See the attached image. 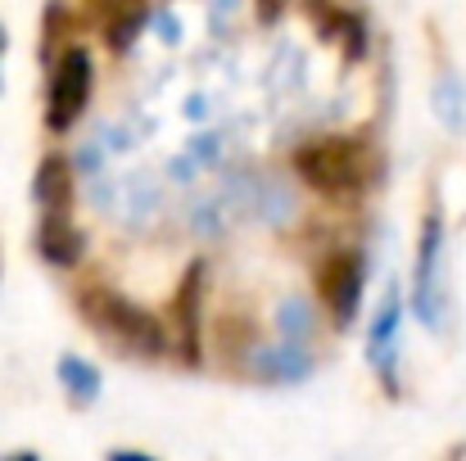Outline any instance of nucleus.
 <instances>
[{
	"label": "nucleus",
	"instance_id": "obj_1",
	"mask_svg": "<svg viewBox=\"0 0 466 461\" xmlns=\"http://www.w3.org/2000/svg\"><path fill=\"white\" fill-rule=\"evenodd\" d=\"M295 172L326 199H358L380 181V154L362 136H317L295 150Z\"/></svg>",
	"mask_w": 466,
	"mask_h": 461
},
{
	"label": "nucleus",
	"instance_id": "obj_2",
	"mask_svg": "<svg viewBox=\"0 0 466 461\" xmlns=\"http://www.w3.org/2000/svg\"><path fill=\"white\" fill-rule=\"evenodd\" d=\"M77 312L86 316V326L96 335H105L118 353L132 357H163L167 353V330L155 312H146L141 304H132L127 295L109 290V286H86L77 295Z\"/></svg>",
	"mask_w": 466,
	"mask_h": 461
},
{
	"label": "nucleus",
	"instance_id": "obj_3",
	"mask_svg": "<svg viewBox=\"0 0 466 461\" xmlns=\"http://www.w3.org/2000/svg\"><path fill=\"white\" fill-rule=\"evenodd\" d=\"M444 217L431 213L417 236V267H412V312L421 316L426 330L444 335L449 330V286H444Z\"/></svg>",
	"mask_w": 466,
	"mask_h": 461
},
{
	"label": "nucleus",
	"instance_id": "obj_4",
	"mask_svg": "<svg viewBox=\"0 0 466 461\" xmlns=\"http://www.w3.org/2000/svg\"><path fill=\"white\" fill-rule=\"evenodd\" d=\"M91 82H96V68H91V55L82 45L64 50L55 73H50V95H46V127L50 132H68L86 105H91Z\"/></svg>",
	"mask_w": 466,
	"mask_h": 461
},
{
	"label": "nucleus",
	"instance_id": "obj_5",
	"mask_svg": "<svg viewBox=\"0 0 466 461\" xmlns=\"http://www.w3.org/2000/svg\"><path fill=\"white\" fill-rule=\"evenodd\" d=\"M362 286H367V263L358 249H339L321 263V276H317V290H321V304L330 312V321L344 330L353 326L358 307H362Z\"/></svg>",
	"mask_w": 466,
	"mask_h": 461
},
{
	"label": "nucleus",
	"instance_id": "obj_6",
	"mask_svg": "<svg viewBox=\"0 0 466 461\" xmlns=\"http://www.w3.org/2000/svg\"><path fill=\"white\" fill-rule=\"evenodd\" d=\"M399 316H403V299L399 290H385V304L376 312V326L367 335V362L371 371L385 380V389H399Z\"/></svg>",
	"mask_w": 466,
	"mask_h": 461
},
{
	"label": "nucleus",
	"instance_id": "obj_7",
	"mask_svg": "<svg viewBox=\"0 0 466 461\" xmlns=\"http://www.w3.org/2000/svg\"><path fill=\"white\" fill-rule=\"evenodd\" d=\"M199 299H204V263H190L186 276H181V290L172 299V321H177V353L186 366H199V330H204V316H199Z\"/></svg>",
	"mask_w": 466,
	"mask_h": 461
},
{
	"label": "nucleus",
	"instance_id": "obj_8",
	"mask_svg": "<svg viewBox=\"0 0 466 461\" xmlns=\"http://www.w3.org/2000/svg\"><path fill=\"white\" fill-rule=\"evenodd\" d=\"M36 249L50 267H73L86 249V236L73 226V208H50L41 213V231H36Z\"/></svg>",
	"mask_w": 466,
	"mask_h": 461
},
{
	"label": "nucleus",
	"instance_id": "obj_9",
	"mask_svg": "<svg viewBox=\"0 0 466 461\" xmlns=\"http://www.w3.org/2000/svg\"><path fill=\"white\" fill-rule=\"evenodd\" d=\"M41 213L50 208H73V176H68V163L59 154H50L41 167H36V185H32Z\"/></svg>",
	"mask_w": 466,
	"mask_h": 461
},
{
	"label": "nucleus",
	"instance_id": "obj_10",
	"mask_svg": "<svg viewBox=\"0 0 466 461\" xmlns=\"http://www.w3.org/2000/svg\"><path fill=\"white\" fill-rule=\"evenodd\" d=\"M55 371H59V385L68 389L73 407H91V403L100 398V371H96L86 357H77V353H64Z\"/></svg>",
	"mask_w": 466,
	"mask_h": 461
},
{
	"label": "nucleus",
	"instance_id": "obj_11",
	"mask_svg": "<svg viewBox=\"0 0 466 461\" xmlns=\"http://www.w3.org/2000/svg\"><path fill=\"white\" fill-rule=\"evenodd\" d=\"M309 366H312L309 348H304V344H286V348L268 353L258 371H263L268 380H304V376H309Z\"/></svg>",
	"mask_w": 466,
	"mask_h": 461
},
{
	"label": "nucleus",
	"instance_id": "obj_12",
	"mask_svg": "<svg viewBox=\"0 0 466 461\" xmlns=\"http://www.w3.org/2000/svg\"><path fill=\"white\" fill-rule=\"evenodd\" d=\"M254 5H258V18H263V23H277L281 9H286V0H254Z\"/></svg>",
	"mask_w": 466,
	"mask_h": 461
},
{
	"label": "nucleus",
	"instance_id": "obj_13",
	"mask_svg": "<svg viewBox=\"0 0 466 461\" xmlns=\"http://www.w3.org/2000/svg\"><path fill=\"white\" fill-rule=\"evenodd\" d=\"M105 461H158V457H150V453H137V448H114Z\"/></svg>",
	"mask_w": 466,
	"mask_h": 461
},
{
	"label": "nucleus",
	"instance_id": "obj_14",
	"mask_svg": "<svg viewBox=\"0 0 466 461\" xmlns=\"http://www.w3.org/2000/svg\"><path fill=\"white\" fill-rule=\"evenodd\" d=\"M5 461H41V457H36V453H27V448H23V453H9V457H5Z\"/></svg>",
	"mask_w": 466,
	"mask_h": 461
},
{
	"label": "nucleus",
	"instance_id": "obj_15",
	"mask_svg": "<svg viewBox=\"0 0 466 461\" xmlns=\"http://www.w3.org/2000/svg\"><path fill=\"white\" fill-rule=\"evenodd\" d=\"M0 55H5V27H0Z\"/></svg>",
	"mask_w": 466,
	"mask_h": 461
}]
</instances>
